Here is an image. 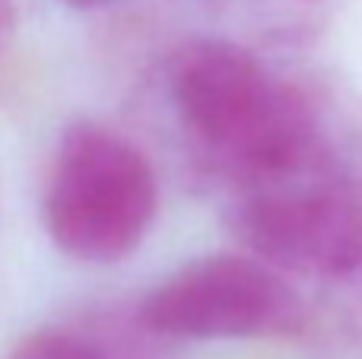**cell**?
Listing matches in <instances>:
<instances>
[{
	"mask_svg": "<svg viewBox=\"0 0 362 359\" xmlns=\"http://www.w3.org/2000/svg\"><path fill=\"white\" fill-rule=\"evenodd\" d=\"M165 93L194 159L229 191L308 172H340L356 182L318 95L245 45L185 42L169 57Z\"/></svg>",
	"mask_w": 362,
	"mask_h": 359,
	"instance_id": "1",
	"label": "cell"
},
{
	"mask_svg": "<svg viewBox=\"0 0 362 359\" xmlns=\"http://www.w3.org/2000/svg\"><path fill=\"white\" fill-rule=\"evenodd\" d=\"M159 178L127 134L76 121L61 134L42 194V226L57 252L83 264H118L150 235Z\"/></svg>",
	"mask_w": 362,
	"mask_h": 359,
	"instance_id": "2",
	"label": "cell"
},
{
	"mask_svg": "<svg viewBox=\"0 0 362 359\" xmlns=\"http://www.w3.org/2000/svg\"><path fill=\"white\" fill-rule=\"evenodd\" d=\"M137 318L159 341H299L312 302L257 254H204L144 296Z\"/></svg>",
	"mask_w": 362,
	"mask_h": 359,
	"instance_id": "3",
	"label": "cell"
},
{
	"mask_svg": "<svg viewBox=\"0 0 362 359\" xmlns=\"http://www.w3.org/2000/svg\"><path fill=\"white\" fill-rule=\"evenodd\" d=\"M226 223L245 252L289 277L325 283L362 264V184L340 172L238 188Z\"/></svg>",
	"mask_w": 362,
	"mask_h": 359,
	"instance_id": "4",
	"label": "cell"
},
{
	"mask_svg": "<svg viewBox=\"0 0 362 359\" xmlns=\"http://www.w3.org/2000/svg\"><path fill=\"white\" fill-rule=\"evenodd\" d=\"M159 337L134 318H86V322L45 324L25 334L6 359H150Z\"/></svg>",
	"mask_w": 362,
	"mask_h": 359,
	"instance_id": "5",
	"label": "cell"
},
{
	"mask_svg": "<svg viewBox=\"0 0 362 359\" xmlns=\"http://www.w3.org/2000/svg\"><path fill=\"white\" fill-rule=\"evenodd\" d=\"M318 286L321 296L312 302L308 337H321L362 356V264Z\"/></svg>",
	"mask_w": 362,
	"mask_h": 359,
	"instance_id": "6",
	"label": "cell"
},
{
	"mask_svg": "<svg viewBox=\"0 0 362 359\" xmlns=\"http://www.w3.org/2000/svg\"><path fill=\"white\" fill-rule=\"evenodd\" d=\"M16 32V0H0V51L13 42Z\"/></svg>",
	"mask_w": 362,
	"mask_h": 359,
	"instance_id": "7",
	"label": "cell"
},
{
	"mask_svg": "<svg viewBox=\"0 0 362 359\" xmlns=\"http://www.w3.org/2000/svg\"><path fill=\"white\" fill-rule=\"evenodd\" d=\"M64 4L74 6V10H102V6L121 4V0H64Z\"/></svg>",
	"mask_w": 362,
	"mask_h": 359,
	"instance_id": "8",
	"label": "cell"
}]
</instances>
